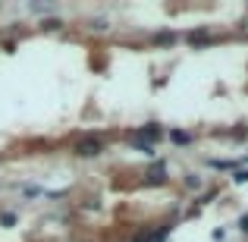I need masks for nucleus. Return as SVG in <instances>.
<instances>
[{
  "instance_id": "obj_1",
  "label": "nucleus",
  "mask_w": 248,
  "mask_h": 242,
  "mask_svg": "<svg viewBox=\"0 0 248 242\" xmlns=\"http://www.w3.org/2000/svg\"><path fill=\"white\" fill-rule=\"evenodd\" d=\"M164 135V129L157 126V123H148V126H141V129H135V132H129V139H135V142H145V145H154V142Z\"/></svg>"
},
{
  "instance_id": "obj_2",
  "label": "nucleus",
  "mask_w": 248,
  "mask_h": 242,
  "mask_svg": "<svg viewBox=\"0 0 248 242\" xmlns=\"http://www.w3.org/2000/svg\"><path fill=\"white\" fill-rule=\"evenodd\" d=\"M104 151V145H101V139H85L76 145V154L79 158H97V154Z\"/></svg>"
},
{
  "instance_id": "obj_3",
  "label": "nucleus",
  "mask_w": 248,
  "mask_h": 242,
  "mask_svg": "<svg viewBox=\"0 0 248 242\" xmlns=\"http://www.w3.org/2000/svg\"><path fill=\"white\" fill-rule=\"evenodd\" d=\"M164 182H167V167H164V161H154V167H151V173H148L145 186H164Z\"/></svg>"
},
{
  "instance_id": "obj_4",
  "label": "nucleus",
  "mask_w": 248,
  "mask_h": 242,
  "mask_svg": "<svg viewBox=\"0 0 248 242\" xmlns=\"http://www.w3.org/2000/svg\"><path fill=\"white\" fill-rule=\"evenodd\" d=\"M214 38H211V32L207 29H192L188 32V44H192V48H204V44H211Z\"/></svg>"
},
{
  "instance_id": "obj_5",
  "label": "nucleus",
  "mask_w": 248,
  "mask_h": 242,
  "mask_svg": "<svg viewBox=\"0 0 248 242\" xmlns=\"http://www.w3.org/2000/svg\"><path fill=\"white\" fill-rule=\"evenodd\" d=\"M154 44H157V48H173L176 35H173V32H157V35H154Z\"/></svg>"
},
{
  "instance_id": "obj_6",
  "label": "nucleus",
  "mask_w": 248,
  "mask_h": 242,
  "mask_svg": "<svg viewBox=\"0 0 248 242\" xmlns=\"http://www.w3.org/2000/svg\"><path fill=\"white\" fill-rule=\"evenodd\" d=\"M207 163H211L214 170H236V167H239L236 161H220V158H211V161H207Z\"/></svg>"
},
{
  "instance_id": "obj_7",
  "label": "nucleus",
  "mask_w": 248,
  "mask_h": 242,
  "mask_svg": "<svg viewBox=\"0 0 248 242\" xmlns=\"http://www.w3.org/2000/svg\"><path fill=\"white\" fill-rule=\"evenodd\" d=\"M170 139H173L176 145H188V142H192V135H188V132H179V129H173V132H170Z\"/></svg>"
},
{
  "instance_id": "obj_8",
  "label": "nucleus",
  "mask_w": 248,
  "mask_h": 242,
  "mask_svg": "<svg viewBox=\"0 0 248 242\" xmlns=\"http://www.w3.org/2000/svg\"><path fill=\"white\" fill-rule=\"evenodd\" d=\"M132 148H135V151H141L145 158H154V145H145V142H135L132 139Z\"/></svg>"
},
{
  "instance_id": "obj_9",
  "label": "nucleus",
  "mask_w": 248,
  "mask_h": 242,
  "mask_svg": "<svg viewBox=\"0 0 248 242\" xmlns=\"http://www.w3.org/2000/svg\"><path fill=\"white\" fill-rule=\"evenodd\" d=\"M60 25H63L60 19H44V22H41V29H44V32H57Z\"/></svg>"
},
{
  "instance_id": "obj_10",
  "label": "nucleus",
  "mask_w": 248,
  "mask_h": 242,
  "mask_svg": "<svg viewBox=\"0 0 248 242\" xmlns=\"http://www.w3.org/2000/svg\"><path fill=\"white\" fill-rule=\"evenodd\" d=\"M186 189H201V176L188 173V176H186Z\"/></svg>"
},
{
  "instance_id": "obj_11",
  "label": "nucleus",
  "mask_w": 248,
  "mask_h": 242,
  "mask_svg": "<svg viewBox=\"0 0 248 242\" xmlns=\"http://www.w3.org/2000/svg\"><path fill=\"white\" fill-rule=\"evenodd\" d=\"M0 224L3 226H16V214H0Z\"/></svg>"
},
{
  "instance_id": "obj_12",
  "label": "nucleus",
  "mask_w": 248,
  "mask_h": 242,
  "mask_svg": "<svg viewBox=\"0 0 248 242\" xmlns=\"http://www.w3.org/2000/svg\"><path fill=\"white\" fill-rule=\"evenodd\" d=\"M232 182H248V170H236V176H232Z\"/></svg>"
},
{
  "instance_id": "obj_13",
  "label": "nucleus",
  "mask_w": 248,
  "mask_h": 242,
  "mask_svg": "<svg viewBox=\"0 0 248 242\" xmlns=\"http://www.w3.org/2000/svg\"><path fill=\"white\" fill-rule=\"evenodd\" d=\"M91 29H94V32H104V29H107V19H94V22H91Z\"/></svg>"
},
{
  "instance_id": "obj_14",
  "label": "nucleus",
  "mask_w": 248,
  "mask_h": 242,
  "mask_svg": "<svg viewBox=\"0 0 248 242\" xmlns=\"http://www.w3.org/2000/svg\"><path fill=\"white\" fill-rule=\"evenodd\" d=\"M242 163H248V158H245V161H242Z\"/></svg>"
}]
</instances>
